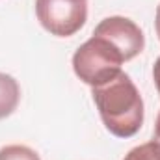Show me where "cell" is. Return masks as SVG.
Segmentation results:
<instances>
[{
    "instance_id": "1",
    "label": "cell",
    "mask_w": 160,
    "mask_h": 160,
    "mask_svg": "<svg viewBox=\"0 0 160 160\" xmlns=\"http://www.w3.org/2000/svg\"><path fill=\"white\" fill-rule=\"evenodd\" d=\"M93 102L110 134L132 138L143 125V99L132 78L121 71L106 84L95 86Z\"/></svg>"
},
{
    "instance_id": "2",
    "label": "cell",
    "mask_w": 160,
    "mask_h": 160,
    "mask_svg": "<svg viewBox=\"0 0 160 160\" xmlns=\"http://www.w3.org/2000/svg\"><path fill=\"white\" fill-rule=\"evenodd\" d=\"M125 58L102 36H91L73 56V71L84 84L95 88L106 84L121 73Z\"/></svg>"
},
{
    "instance_id": "3",
    "label": "cell",
    "mask_w": 160,
    "mask_h": 160,
    "mask_svg": "<svg viewBox=\"0 0 160 160\" xmlns=\"http://www.w3.org/2000/svg\"><path fill=\"white\" fill-rule=\"evenodd\" d=\"M41 26L56 38H71L86 24L88 0H36Z\"/></svg>"
},
{
    "instance_id": "4",
    "label": "cell",
    "mask_w": 160,
    "mask_h": 160,
    "mask_svg": "<svg viewBox=\"0 0 160 160\" xmlns=\"http://www.w3.org/2000/svg\"><path fill=\"white\" fill-rule=\"evenodd\" d=\"M93 34L102 36L104 39L110 41L123 54L125 62L136 58L145 47V36H143L142 28L134 21H130L127 17H119V15L102 19L97 24Z\"/></svg>"
},
{
    "instance_id": "5",
    "label": "cell",
    "mask_w": 160,
    "mask_h": 160,
    "mask_svg": "<svg viewBox=\"0 0 160 160\" xmlns=\"http://www.w3.org/2000/svg\"><path fill=\"white\" fill-rule=\"evenodd\" d=\"M21 101V88L19 82L11 75L0 73V119L9 118Z\"/></svg>"
},
{
    "instance_id": "6",
    "label": "cell",
    "mask_w": 160,
    "mask_h": 160,
    "mask_svg": "<svg viewBox=\"0 0 160 160\" xmlns=\"http://www.w3.org/2000/svg\"><path fill=\"white\" fill-rule=\"evenodd\" d=\"M123 160H160V142L151 140L147 143H142L130 149Z\"/></svg>"
},
{
    "instance_id": "7",
    "label": "cell",
    "mask_w": 160,
    "mask_h": 160,
    "mask_svg": "<svg viewBox=\"0 0 160 160\" xmlns=\"http://www.w3.org/2000/svg\"><path fill=\"white\" fill-rule=\"evenodd\" d=\"M0 160H41L39 155L28 145H6L0 149Z\"/></svg>"
},
{
    "instance_id": "8",
    "label": "cell",
    "mask_w": 160,
    "mask_h": 160,
    "mask_svg": "<svg viewBox=\"0 0 160 160\" xmlns=\"http://www.w3.org/2000/svg\"><path fill=\"white\" fill-rule=\"evenodd\" d=\"M153 80H155V86H157V89L160 93V56L157 58V62L153 65Z\"/></svg>"
},
{
    "instance_id": "9",
    "label": "cell",
    "mask_w": 160,
    "mask_h": 160,
    "mask_svg": "<svg viewBox=\"0 0 160 160\" xmlns=\"http://www.w3.org/2000/svg\"><path fill=\"white\" fill-rule=\"evenodd\" d=\"M155 28H157V36H158V39H160V4H158V8H157V17H155Z\"/></svg>"
},
{
    "instance_id": "10",
    "label": "cell",
    "mask_w": 160,
    "mask_h": 160,
    "mask_svg": "<svg viewBox=\"0 0 160 160\" xmlns=\"http://www.w3.org/2000/svg\"><path fill=\"white\" fill-rule=\"evenodd\" d=\"M155 140L160 142V112L157 116V123H155Z\"/></svg>"
}]
</instances>
